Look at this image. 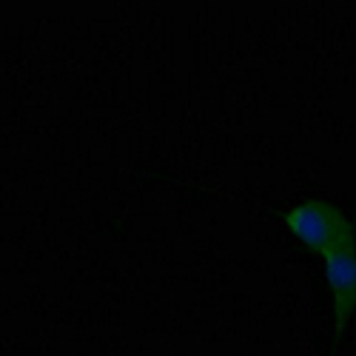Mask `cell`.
<instances>
[{
    "label": "cell",
    "mask_w": 356,
    "mask_h": 356,
    "mask_svg": "<svg viewBox=\"0 0 356 356\" xmlns=\"http://www.w3.org/2000/svg\"><path fill=\"white\" fill-rule=\"evenodd\" d=\"M285 222L311 251H319V254H325V248H331L345 231H350L348 217L339 209H334V205L319 200L293 209L285 217Z\"/></svg>",
    "instance_id": "cell-1"
},
{
    "label": "cell",
    "mask_w": 356,
    "mask_h": 356,
    "mask_svg": "<svg viewBox=\"0 0 356 356\" xmlns=\"http://www.w3.org/2000/svg\"><path fill=\"white\" fill-rule=\"evenodd\" d=\"M325 271H328V282L337 296V325L345 328L348 319L353 316L356 308V240L353 228L345 231L339 240L325 248Z\"/></svg>",
    "instance_id": "cell-2"
}]
</instances>
